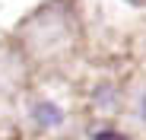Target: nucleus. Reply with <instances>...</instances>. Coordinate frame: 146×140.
Instances as JSON below:
<instances>
[{"mask_svg":"<svg viewBox=\"0 0 146 140\" xmlns=\"http://www.w3.org/2000/svg\"><path fill=\"white\" fill-rule=\"evenodd\" d=\"M35 115H38V118H48L44 124H57V121H60V111H57L54 105H38Z\"/></svg>","mask_w":146,"mask_h":140,"instance_id":"obj_1","label":"nucleus"},{"mask_svg":"<svg viewBox=\"0 0 146 140\" xmlns=\"http://www.w3.org/2000/svg\"><path fill=\"white\" fill-rule=\"evenodd\" d=\"M92 140H127L124 134H117V131H95Z\"/></svg>","mask_w":146,"mask_h":140,"instance_id":"obj_2","label":"nucleus"}]
</instances>
